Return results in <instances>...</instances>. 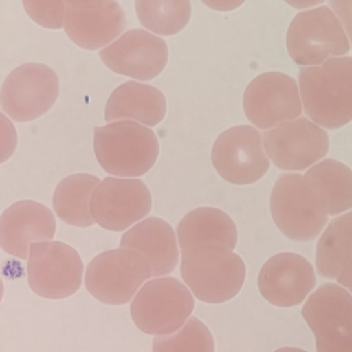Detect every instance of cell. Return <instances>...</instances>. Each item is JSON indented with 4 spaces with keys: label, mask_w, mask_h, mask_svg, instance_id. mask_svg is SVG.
Here are the masks:
<instances>
[{
    "label": "cell",
    "mask_w": 352,
    "mask_h": 352,
    "mask_svg": "<svg viewBox=\"0 0 352 352\" xmlns=\"http://www.w3.org/2000/svg\"><path fill=\"white\" fill-rule=\"evenodd\" d=\"M298 83L305 113L318 126L336 129L352 121V57L302 67Z\"/></svg>",
    "instance_id": "cell-1"
},
{
    "label": "cell",
    "mask_w": 352,
    "mask_h": 352,
    "mask_svg": "<svg viewBox=\"0 0 352 352\" xmlns=\"http://www.w3.org/2000/svg\"><path fill=\"white\" fill-rule=\"evenodd\" d=\"M94 145L100 166L108 174L123 178L147 174L160 155L154 131L133 121L96 127Z\"/></svg>",
    "instance_id": "cell-2"
},
{
    "label": "cell",
    "mask_w": 352,
    "mask_h": 352,
    "mask_svg": "<svg viewBox=\"0 0 352 352\" xmlns=\"http://www.w3.org/2000/svg\"><path fill=\"white\" fill-rule=\"evenodd\" d=\"M181 275L195 298L209 304L234 298L242 289L246 267L240 256L222 247L182 251Z\"/></svg>",
    "instance_id": "cell-3"
},
{
    "label": "cell",
    "mask_w": 352,
    "mask_h": 352,
    "mask_svg": "<svg viewBox=\"0 0 352 352\" xmlns=\"http://www.w3.org/2000/svg\"><path fill=\"white\" fill-rule=\"evenodd\" d=\"M195 309L190 290L174 277L147 282L138 292L131 306L135 325L148 335L176 333L189 320Z\"/></svg>",
    "instance_id": "cell-4"
},
{
    "label": "cell",
    "mask_w": 352,
    "mask_h": 352,
    "mask_svg": "<svg viewBox=\"0 0 352 352\" xmlns=\"http://www.w3.org/2000/svg\"><path fill=\"white\" fill-rule=\"evenodd\" d=\"M271 212L278 228L298 242L314 240L329 221L327 210L300 174H283L276 181Z\"/></svg>",
    "instance_id": "cell-5"
},
{
    "label": "cell",
    "mask_w": 352,
    "mask_h": 352,
    "mask_svg": "<svg viewBox=\"0 0 352 352\" xmlns=\"http://www.w3.org/2000/svg\"><path fill=\"white\" fill-rule=\"evenodd\" d=\"M286 47L294 63L310 67L344 56L350 49L341 22L327 7L298 14L288 28Z\"/></svg>",
    "instance_id": "cell-6"
},
{
    "label": "cell",
    "mask_w": 352,
    "mask_h": 352,
    "mask_svg": "<svg viewBox=\"0 0 352 352\" xmlns=\"http://www.w3.org/2000/svg\"><path fill=\"white\" fill-rule=\"evenodd\" d=\"M151 277L149 263L141 253L119 248L92 259L86 270L85 286L104 304L123 305Z\"/></svg>",
    "instance_id": "cell-7"
},
{
    "label": "cell",
    "mask_w": 352,
    "mask_h": 352,
    "mask_svg": "<svg viewBox=\"0 0 352 352\" xmlns=\"http://www.w3.org/2000/svg\"><path fill=\"white\" fill-rule=\"evenodd\" d=\"M84 265L77 250L63 242L34 243L28 263V283L34 294L60 300L81 287Z\"/></svg>",
    "instance_id": "cell-8"
},
{
    "label": "cell",
    "mask_w": 352,
    "mask_h": 352,
    "mask_svg": "<svg viewBox=\"0 0 352 352\" xmlns=\"http://www.w3.org/2000/svg\"><path fill=\"white\" fill-rule=\"evenodd\" d=\"M56 73L43 63H30L14 69L1 87V109L18 122L44 116L59 96Z\"/></svg>",
    "instance_id": "cell-9"
},
{
    "label": "cell",
    "mask_w": 352,
    "mask_h": 352,
    "mask_svg": "<svg viewBox=\"0 0 352 352\" xmlns=\"http://www.w3.org/2000/svg\"><path fill=\"white\" fill-rule=\"evenodd\" d=\"M243 107L248 120L261 129H273L296 120L302 111L298 84L277 72L252 80L245 90Z\"/></svg>",
    "instance_id": "cell-10"
},
{
    "label": "cell",
    "mask_w": 352,
    "mask_h": 352,
    "mask_svg": "<svg viewBox=\"0 0 352 352\" xmlns=\"http://www.w3.org/2000/svg\"><path fill=\"white\" fill-rule=\"evenodd\" d=\"M212 162L224 180L236 185L257 182L270 168L261 133L248 125L232 127L217 138Z\"/></svg>",
    "instance_id": "cell-11"
},
{
    "label": "cell",
    "mask_w": 352,
    "mask_h": 352,
    "mask_svg": "<svg viewBox=\"0 0 352 352\" xmlns=\"http://www.w3.org/2000/svg\"><path fill=\"white\" fill-rule=\"evenodd\" d=\"M270 160L282 170L300 172L329 153V135L309 119L298 118L263 133Z\"/></svg>",
    "instance_id": "cell-12"
},
{
    "label": "cell",
    "mask_w": 352,
    "mask_h": 352,
    "mask_svg": "<svg viewBox=\"0 0 352 352\" xmlns=\"http://www.w3.org/2000/svg\"><path fill=\"white\" fill-rule=\"evenodd\" d=\"M151 192L139 179H104L92 195L94 222L113 232H122L151 211Z\"/></svg>",
    "instance_id": "cell-13"
},
{
    "label": "cell",
    "mask_w": 352,
    "mask_h": 352,
    "mask_svg": "<svg viewBox=\"0 0 352 352\" xmlns=\"http://www.w3.org/2000/svg\"><path fill=\"white\" fill-rule=\"evenodd\" d=\"M100 56L114 73L150 81L166 69L168 49L162 38L144 30H131L100 51Z\"/></svg>",
    "instance_id": "cell-14"
},
{
    "label": "cell",
    "mask_w": 352,
    "mask_h": 352,
    "mask_svg": "<svg viewBox=\"0 0 352 352\" xmlns=\"http://www.w3.org/2000/svg\"><path fill=\"white\" fill-rule=\"evenodd\" d=\"M65 30L81 48L98 50L127 28L126 16L116 1H67Z\"/></svg>",
    "instance_id": "cell-15"
},
{
    "label": "cell",
    "mask_w": 352,
    "mask_h": 352,
    "mask_svg": "<svg viewBox=\"0 0 352 352\" xmlns=\"http://www.w3.org/2000/svg\"><path fill=\"white\" fill-rule=\"evenodd\" d=\"M316 285L314 269L302 255L279 253L261 267L258 288L261 296L278 307L300 304Z\"/></svg>",
    "instance_id": "cell-16"
},
{
    "label": "cell",
    "mask_w": 352,
    "mask_h": 352,
    "mask_svg": "<svg viewBox=\"0 0 352 352\" xmlns=\"http://www.w3.org/2000/svg\"><path fill=\"white\" fill-rule=\"evenodd\" d=\"M56 220L50 209L34 201L14 204L0 218V245L8 253L26 259L30 246L52 240Z\"/></svg>",
    "instance_id": "cell-17"
},
{
    "label": "cell",
    "mask_w": 352,
    "mask_h": 352,
    "mask_svg": "<svg viewBox=\"0 0 352 352\" xmlns=\"http://www.w3.org/2000/svg\"><path fill=\"white\" fill-rule=\"evenodd\" d=\"M120 248L141 253L149 263L152 277L172 273L180 259L174 230L157 217L147 218L125 232Z\"/></svg>",
    "instance_id": "cell-18"
},
{
    "label": "cell",
    "mask_w": 352,
    "mask_h": 352,
    "mask_svg": "<svg viewBox=\"0 0 352 352\" xmlns=\"http://www.w3.org/2000/svg\"><path fill=\"white\" fill-rule=\"evenodd\" d=\"M181 250L197 247H222L232 251L238 230L232 218L221 210L204 207L189 212L177 226Z\"/></svg>",
    "instance_id": "cell-19"
},
{
    "label": "cell",
    "mask_w": 352,
    "mask_h": 352,
    "mask_svg": "<svg viewBox=\"0 0 352 352\" xmlns=\"http://www.w3.org/2000/svg\"><path fill=\"white\" fill-rule=\"evenodd\" d=\"M166 100L157 88L129 81L113 91L106 104L107 122L131 119L153 127L164 120Z\"/></svg>",
    "instance_id": "cell-20"
},
{
    "label": "cell",
    "mask_w": 352,
    "mask_h": 352,
    "mask_svg": "<svg viewBox=\"0 0 352 352\" xmlns=\"http://www.w3.org/2000/svg\"><path fill=\"white\" fill-rule=\"evenodd\" d=\"M304 178L329 216L351 209L352 170L345 164L325 160L312 166Z\"/></svg>",
    "instance_id": "cell-21"
},
{
    "label": "cell",
    "mask_w": 352,
    "mask_h": 352,
    "mask_svg": "<svg viewBox=\"0 0 352 352\" xmlns=\"http://www.w3.org/2000/svg\"><path fill=\"white\" fill-rule=\"evenodd\" d=\"M100 182L98 177L89 174H75L63 179L53 197V208L57 216L69 226H94L90 201Z\"/></svg>",
    "instance_id": "cell-22"
},
{
    "label": "cell",
    "mask_w": 352,
    "mask_h": 352,
    "mask_svg": "<svg viewBox=\"0 0 352 352\" xmlns=\"http://www.w3.org/2000/svg\"><path fill=\"white\" fill-rule=\"evenodd\" d=\"M302 314L313 333L333 325H352V296L337 284H323L309 296Z\"/></svg>",
    "instance_id": "cell-23"
},
{
    "label": "cell",
    "mask_w": 352,
    "mask_h": 352,
    "mask_svg": "<svg viewBox=\"0 0 352 352\" xmlns=\"http://www.w3.org/2000/svg\"><path fill=\"white\" fill-rule=\"evenodd\" d=\"M352 254V211L333 219L323 232L316 247L319 275L337 279Z\"/></svg>",
    "instance_id": "cell-24"
},
{
    "label": "cell",
    "mask_w": 352,
    "mask_h": 352,
    "mask_svg": "<svg viewBox=\"0 0 352 352\" xmlns=\"http://www.w3.org/2000/svg\"><path fill=\"white\" fill-rule=\"evenodd\" d=\"M135 11L144 28L160 36H175L191 18L189 1H135Z\"/></svg>",
    "instance_id": "cell-25"
},
{
    "label": "cell",
    "mask_w": 352,
    "mask_h": 352,
    "mask_svg": "<svg viewBox=\"0 0 352 352\" xmlns=\"http://www.w3.org/2000/svg\"><path fill=\"white\" fill-rule=\"evenodd\" d=\"M153 352H215L213 336L195 317L176 333L154 338Z\"/></svg>",
    "instance_id": "cell-26"
},
{
    "label": "cell",
    "mask_w": 352,
    "mask_h": 352,
    "mask_svg": "<svg viewBox=\"0 0 352 352\" xmlns=\"http://www.w3.org/2000/svg\"><path fill=\"white\" fill-rule=\"evenodd\" d=\"M24 8L34 21L47 28H61L67 13L63 1H24Z\"/></svg>",
    "instance_id": "cell-27"
},
{
    "label": "cell",
    "mask_w": 352,
    "mask_h": 352,
    "mask_svg": "<svg viewBox=\"0 0 352 352\" xmlns=\"http://www.w3.org/2000/svg\"><path fill=\"white\" fill-rule=\"evenodd\" d=\"M317 352H352V325H333L314 331Z\"/></svg>",
    "instance_id": "cell-28"
},
{
    "label": "cell",
    "mask_w": 352,
    "mask_h": 352,
    "mask_svg": "<svg viewBox=\"0 0 352 352\" xmlns=\"http://www.w3.org/2000/svg\"><path fill=\"white\" fill-rule=\"evenodd\" d=\"M329 6L343 24L352 47V1H329Z\"/></svg>",
    "instance_id": "cell-29"
},
{
    "label": "cell",
    "mask_w": 352,
    "mask_h": 352,
    "mask_svg": "<svg viewBox=\"0 0 352 352\" xmlns=\"http://www.w3.org/2000/svg\"><path fill=\"white\" fill-rule=\"evenodd\" d=\"M337 281L339 282L344 287L348 288L352 284V254L350 255L349 258L344 263L342 267L341 273L339 277L337 278Z\"/></svg>",
    "instance_id": "cell-30"
},
{
    "label": "cell",
    "mask_w": 352,
    "mask_h": 352,
    "mask_svg": "<svg viewBox=\"0 0 352 352\" xmlns=\"http://www.w3.org/2000/svg\"><path fill=\"white\" fill-rule=\"evenodd\" d=\"M275 352H307L305 350L300 349V348L294 347H283L280 349L276 350Z\"/></svg>",
    "instance_id": "cell-31"
},
{
    "label": "cell",
    "mask_w": 352,
    "mask_h": 352,
    "mask_svg": "<svg viewBox=\"0 0 352 352\" xmlns=\"http://www.w3.org/2000/svg\"><path fill=\"white\" fill-rule=\"evenodd\" d=\"M348 289H349L350 292H352V284H351V285L349 286V287H348Z\"/></svg>",
    "instance_id": "cell-32"
}]
</instances>
